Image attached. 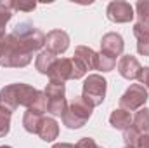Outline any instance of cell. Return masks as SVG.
<instances>
[{"instance_id": "obj_1", "label": "cell", "mask_w": 149, "mask_h": 148, "mask_svg": "<svg viewBox=\"0 0 149 148\" xmlns=\"http://www.w3.org/2000/svg\"><path fill=\"white\" fill-rule=\"evenodd\" d=\"M108 14H109V19L113 21H128L132 19V7L123 2H116L109 5Z\"/></svg>"}, {"instance_id": "obj_2", "label": "cell", "mask_w": 149, "mask_h": 148, "mask_svg": "<svg viewBox=\"0 0 149 148\" xmlns=\"http://www.w3.org/2000/svg\"><path fill=\"white\" fill-rule=\"evenodd\" d=\"M137 9H139L141 16L149 18V4H139V5H137ZM144 18H142V19H144Z\"/></svg>"}]
</instances>
